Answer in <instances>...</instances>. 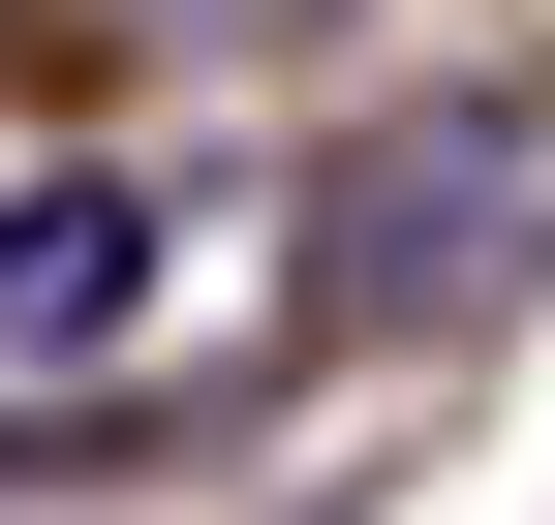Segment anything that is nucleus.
<instances>
[{"instance_id":"f257e3e1","label":"nucleus","mask_w":555,"mask_h":525,"mask_svg":"<svg viewBox=\"0 0 555 525\" xmlns=\"http://www.w3.org/2000/svg\"><path fill=\"white\" fill-rule=\"evenodd\" d=\"M525 247H555V93H433V124L339 155L309 279H339V309H463V279H525Z\"/></svg>"},{"instance_id":"f03ea898","label":"nucleus","mask_w":555,"mask_h":525,"mask_svg":"<svg viewBox=\"0 0 555 525\" xmlns=\"http://www.w3.org/2000/svg\"><path fill=\"white\" fill-rule=\"evenodd\" d=\"M155 185H124V155H62V185H0V371H124V341H155Z\"/></svg>"}]
</instances>
